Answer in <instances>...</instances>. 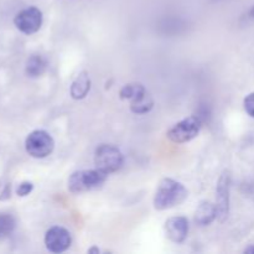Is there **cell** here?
<instances>
[{"instance_id":"cell-10","label":"cell","mask_w":254,"mask_h":254,"mask_svg":"<svg viewBox=\"0 0 254 254\" xmlns=\"http://www.w3.org/2000/svg\"><path fill=\"white\" fill-rule=\"evenodd\" d=\"M217 218V208L216 205L208 201L200 203L195 212V222L200 226H208L212 221Z\"/></svg>"},{"instance_id":"cell-15","label":"cell","mask_w":254,"mask_h":254,"mask_svg":"<svg viewBox=\"0 0 254 254\" xmlns=\"http://www.w3.org/2000/svg\"><path fill=\"white\" fill-rule=\"evenodd\" d=\"M15 220L11 215L0 213V236H7L14 231Z\"/></svg>"},{"instance_id":"cell-19","label":"cell","mask_w":254,"mask_h":254,"mask_svg":"<svg viewBox=\"0 0 254 254\" xmlns=\"http://www.w3.org/2000/svg\"><path fill=\"white\" fill-rule=\"evenodd\" d=\"M251 15H252V16L254 17V7L252 9V11H251Z\"/></svg>"},{"instance_id":"cell-9","label":"cell","mask_w":254,"mask_h":254,"mask_svg":"<svg viewBox=\"0 0 254 254\" xmlns=\"http://www.w3.org/2000/svg\"><path fill=\"white\" fill-rule=\"evenodd\" d=\"M165 233L174 243H183L189 235V221L183 216L169 218L165 222Z\"/></svg>"},{"instance_id":"cell-2","label":"cell","mask_w":254,"mask_h":254,"mask_svg":"<svg viewBox=\"0 0 254 254\" xmlns=\"http://www.w3.org/2000/svg\"><path fill=\"white\" fill-rule=\"evenodd\" d=\"M107 176L108 174L97 168L91 170L76 171L69 176L68 188L71 192H84V191L93 190L106 183Z\"/></svg>"},{"instance_id":"cell-6","label":"cell","mask_w":254,"mask_h":254,"mask_svg":"<svg viewBox=\"0 0 254 254\" xmlns=\"http://www.w3.org/2000/svg\"><path fill=\"white\" fill-rule=\"evenodd\" d=\"M44 16L41 10L35 6L22 9L15 15L14 24L19 31L25 35H32L41 29Z\"/></svg>"},{"instance_id":"cell-3","label":"cell","mask_w":254,"mask_h":254,"mask_svg":"<svg viewBox=\"0 0 254 254\" xmlns=\"http://www.w3.org/2000/svg\"><path fill=\"white\" fill-rule=\"evenodd\" d=\"M124 158L118 148L108 144H102L96 149L94 154V164L96 168L104 171L106 174H112L118 171L123 166Z\"/></svg>"},{"instance_id":"cell-17","label":"cell","mask_w":254,"mask_h":254,"mask_svg":"<svg viewBox=\"0 0 254 254\" xmlns=\"http://www.w3.org/2000/svg\"><path fill=\"white\" fill-rule=\"evenodd\" d=\"M245 109L248 116L254 118V92L245 98Z\"/></svg>"},{"instance_id":"cell-1","label":"cell","mask_w":254,"mask_h":254,"mask_svg":"<svg viewBox=\"0 0 254 254\" xmlns=\"http://www.w3.org/2000/svg\"><path fill=\"white\" fill-rule=\"evenodd\" d=\"M189 191L185 186L173 179L160 181L154 196V207L159 211L173 208L181 205L188 198Z\"/></svg>"},{"instance_id":"cell-5","label":"cell","mask_w":254,"mask_h":254,"mask_svg":"<svg viewBox=\"0 0 254 254\" xmlns=\"http://www.w3.org/2000/svg\"><path fill=\"white\" fill-rule=\"evenodd\" d=\"M25 149L32 158L44 159L51 155L55 149V140L47 131L34 130L25 140Z\"/></svg>"},{"instance_id":"cell-12","label":"cell","mask_w":254,"mask_h":254,"mask_svg":"<svg viewBox=\"0 0 254 254\" xmlns=\"http://www.w3.org/2000/svg\"><path fill=\"white\" fill-rule=\"evenodd\" d=\"M148 93V91L145 89V87L143 84L139 83H130V84H126L123 88L121 89V98L126 99V101L135 102L138 99H140L141 97H144L145 94Z\"/></svg>"},{"instance_id":"cell-16","label":"cell","mask_w":254,"mask_h":254,"mask_svg":"<svg viewBox=\"0 0 254 254\" xmlns=\"http://www.w3.org/2000/svg\"><path fill=\"white\" fill-rule=\"evenodd\" d=\"M34 190V184L30 183V181H24V183L20 184L16 189V195L20 197H25V196L30 195Z\"/></svg>"},{"instance_id":"cell-7","label":"cell","mask_w":254,"mask_h":254,"mask_svg":"<svg viewBox=\"0 0 254 254\" xmlns=\"http://www.w3.org/2000/svg\"><path fill=\"white\" fill-rule=\"evenodd\" d=\"M72 238L68 231L60 226L51 227L45 235V245L52 253H62L71 246Z\"/></svg>"},{"instance_id":"cell-4","label":"cell","mask_w":254,"mask_h":254,"mask_svg":"<svg viewBox=\"0 0 254 254\" xmlns=\"http://www.w3.org/2000/svg\"><path fill=\"white\" fill-rule=\"evenodd\" d=\"M201 127H202V122H201L200 117L191 116L171 127L166 135L174 143H188L198 135Z\"/></svg>"},{"instance_id":"cell-13","label":"cell","mask_w":254,"mask_h":254,"mask_svg":"<svg viewBox=\"0 0 254 254\" xmlns=\"http://www.w3.org/2000/svg\"><path fill=\"white\" fill-rule=\"evenodd\" d=\"M47 64L45 59H42L39 55H34L30 57L26 62L25 71L29 77H40L45 71H46Z\"/></svg>"},{"instance_id":"cell-8","label":"cell","mask_w":254,"mask_h":254,"mask_svg":"<svg viewBox=\"0 0 254 254\" xmlns=\"http://www.w3.org/2000/svg\"><path fill=\"white\" fill-rule=\"evenodd\" d=\"M216 208H217V218L223 222L230 212V176L226 173L218 180Z\"/></svg>"},{"instance_id":"cell-18","label":"cell","mask_w":254,"mask_h":254,"mask_svg":"<svg viewBox=\"0 0 254 254\" xmlns=\"http://www.w3.org/2000/svg\"><path fill=\"white\" fill-rule=\"evenodd\" d=\"M245 252L246 253H254V246H252V247H250V248H247Z\"/></svg>"},{"instance_id":"cell-11","label":"cell","mask_w":254,"mask_h":254,"mask_svg":"<svg viewBox=\"0 0 254 254\" xmlns=\"http://www.w3.org/2000/svg\"><path fill=\"white\" fill-rule=\"evenodd\" d=\"M91 89V79L87 72H82L77 76L71 86V96L73 99H83Z\"/></svg>"},{"instance_id":"cell-14","label":"cell","mask_w":254,"mask_h":254,"mask_svg":"<svg viewBox=\"0 0 254 254\" xmlns=\"http://www.w3.org/2000/svg\"><path fill=\"white\" fill-rule=\"evenodd\" d=\"M154 106V101L149 93H146L143 98L138 99V101L130 103V109L133 113L135 114H145L151 111Z\"/></svg>"}]
</instances>
